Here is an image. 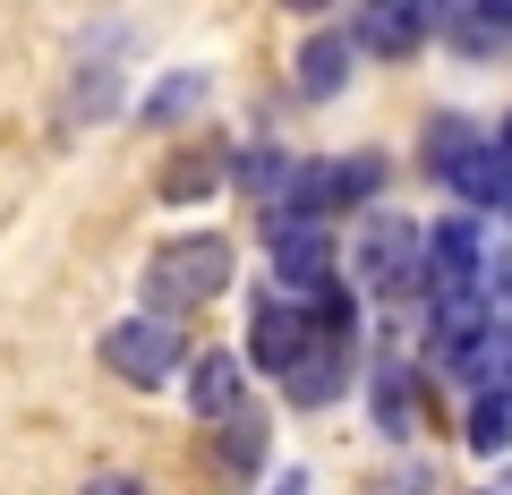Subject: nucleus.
Segmentation results:
<instances>
[{
    "label": "nucleus",
    "instance_id": "obj_18",
    "mask_svg": "<svg viewBox=\"0 0 512 495\" xmlns=\"http://www.w3.org/2000/svg\"><path fill=\"white\" fill-rule=\"evenodd\" d=\"M461 436H470V453H478V461L512 453V393H478V402H470V427H461Z\"/></svg>",
    "mask_w": 512,
    "mask_h": 495
},
{
    "label": "nucleus",
    "instance_id": "obj_8",
    "mask_svg": "<svg viewBox=\"0 0 512 495\" xmlns=\"http://www.w3.org/2000/svg\"><path fill=\"white\" fill-rule=\"evenodd\" d=\"M444 188H453V205H461V214H512V146L478 137V146L461 154V171H453Z\"/></svg>",
    "mask_w": 512,
    "mask_h": 495
},
{
    "label": "nucleus",
    "instance_id": "obj_2",
    "mask_svg": "<svg viewBox=\"0 0 512 495\" xmlns=\"http://www.w3.org/2000/svg\"><path fill=\"white\" fill-rule=\"evenodd\" d=\"M350 291H376V299H427V231L402 214H367L359 222V248H350Z\"/></svg>",
    "mask_w": 512,
    "mask_h": 495
},
{
    "label": "nucleus",
    "instance_id": "obj_10",
    "mask_svg": "<svg viewBox=\"0 0 512 495\" xmlns=\"http://www.w3.org/2000/svg\"><path fill=\"white\" fill-rule=\"evenodd\" d=\"M350 367H359V350H333V342H316L308 359H299L291 376H282V402H291V410H325V402H342Z\"/></svg>",
    "mask_w": 512,
    "mask_h": 495
},
{
    "label": "nucleus",
    "instance_id": "obj_19",
    "mask_svg": "<svg viewBox=\"0 0 512 495\" xmlns=\"http://www.w3.org/2000/svg\"><path fill=\"white\" fill-rule=\"evenodd\" d=\"M77 495H154V487H146V478H128V470H103V478H86Z\"/></svg>",
    "mask_w": 512,
    "mask_h": 495
},
{
    "label": "nucleus",
    "instance_id": "obj_12",
    "mask_svg": "<svg viewBox=\"0 0 512 495\" xmlns=\"http://www.w3.org/2000/svg\"><path fill=\"white\" fill-rule=\"evenodd\" d=\"M367 410H376V427L393 444L419 427V367L410 359H376V376H367Z\"/></svg>",
    "mask_w": 512,
    "mask_h": 495
},
{
    "label": "nucleus",
    "instance_id": "obj_16",
    "mask_svg": "<svg viewBox=\"0 0 512 495\" xmlns=\"http://www.w3.org/2000/svg\"><path fill=\"white\" fill-rule=\"evenodd\" d=\"M470 146H478L470 120H461V111H436V120H427V137H419V171H427V180H453Z\"/></svg>",
    "mask_w": 512,
    "mask_h": 495
},
{
    "label": "nucleus",
    "instance_id": "obj_5",
    "mask_svg": "<svg viewBox=\"0 0 512 495\" xmlns=\"http://www.w3.org/2000/svg\"><path fill=\"white\" fill-rule=\"evenodd\" d=\"M308 350H316V333H308V308H299V299H282V291H274V299H256V316H248V350H239V359L265 367V376L282 385V376H291Z\"/></svg>",
    "mask_w": 512,
    "mask_h": 495
},
{
    "label": "nucleus",
    "instance_id": "obj_6",
    "mask_svg": "<svg viewBox=\"0 0 512 495\" xmlns=\"http://www.w3.org/2000/svg\"><path fill=\"white\" fill-rule=\"evenodd\" d=\"M436 35H444V9H427V0H367L359 18H350V43L376 52V60H402Z\"/></svg>",
    "mask_w": 512,
    "mask_h": 495
},
{
    "label": "nucleus",
    "instance_id": "obj_1",
    "mask_svg": "<svg viewBox=\"0 0 512 495\" xmlns=\"http://www.w3.org/2000/svg\"><path fill=\"white\" fill-rule=\"evenodd\" d=\"M231 239L222 231H180V239H163L146 257V316H163V325H180L197 299H214V291H231Z\"/></svg>",
    "mask_w": 512,
    "mask_h": 495
},
{
    "label": "nucleus",
    "instance_id": "obj_21",
    "mask_svg": "<svg viewBox=\"0 0 512 495\" xmlns=\"http://www.w3.org/2000/svg\"><path fill=\"white\" fill-rule=\"evenodd\" d=\"M495 146H512V111H504V129H495Z\"/></svg>",
    "mask_w": 512,
    "mask_h": 495
},
{
    "label": "nucleus",
    "instance_id": "obj_9",
    "mask_svg": "<svg viewBox=\"0 0 512 495\" xmlns=\"http://www.w3.org/2000/svg\"><path fill=\"white\" fill-rule=\"evenodd\" d=\"M350 69H359L350 26H316V35L299 43V94H308V103H333V94L350 86Z\"/></svg>",
    "mask_w": 512,
    "mask_h": 495
},
{
    "label": "nucleus",
    "instance_id": "obj_20",
    "mask_svg": "<svg viewBox=\"0 0 512 495\" xmlns=\"http://www.w3.org/2000/svg\"><path fill=\"white\" fill-rule=\"evenodd\" d=\"M274 495H308V487H299V470H291V478H282V487H274Z\"/></svg>",
    "mask_w": 512,
    "mask_h": 495
},
{
    "label": "nucleus",
    "instance_id": "obj_7",
    "mask_svg": "<svg viewBox=\"0 0 512 495\" xmlns=\"http://www.w3.org/2000/svg\"><path fill=\"white\" fill-rule=\"evenodd\" d=\"M180 385H188V410H197L205 427H222V419L248 410V359H239V350H197Z\"/></svg>",
    "mask_w": 512,
    "mask_h": 495
},
{
    "label": "nucleus",
    "instance_id": "obj_14",
    "mask_svg": "<svg viewBox=\"0 0 512 495\" xmlns=\"http://www.w3.org/2000/svg\"><path fill=\"white\" fill-rule=\"evenodd\" d=\"M214 470L222 478H256L265 470V410H239L214 427Z\"/></svg>",
    "mask_w": 512,
    "mask_h": 495
},
{
    "label": "nucleus",
    "instance_id": "obj_15",
    "mask_svg": "<svg viewBox=\"0 0 512 495\" xmlns=\"http://www.w3.org/2000/svg\"><path fill=\"white\" fill-rule=\"evenodd\" d=\"M291 154H282V146H265V154H239V163H231V180H239V197H248V205H265V214H274V205L282 197H291Z\"/></svg>",
    "mask_w": 512,
    "mask_h": 495
},
{
    "label": "nucleus",
    "instance_id": "obj_23",
    "mask_svg": "<svg viewBox=\"0 0 512 495\" xmlns=\"http://www.w3.org/2000/svg\"><path fill=\"white\" fill-rule=\"evenodd\" d=\"M504 478H512V470H504Z\"/></svg>",
    "mask_w": 512,
    "mask_h": 495
},
{
    "label": "nucleus",
    "instance_id": "obj_22",
    "mask_svg": "<svg viewBox=\"0 0 512 495\" xmlns=\"http://www.w3.org/2000/svg\"><path fill=\"white\" fill-rule=\"evenodd\" d=\"M478 495H495V487H478Z\"/></svg>",
    "mask_w": 512,
    "mask_h": 495
},
{
    "label": "nucleus",
    "instance_id": "obj_24",
    "mask_svg": "<svg viewBox=\"0 0 512 495\" xmlns=\"http://www.w3.org/2000/svg\"><path fill=\"white\" fill-rule=\"evenodd\" d=\"M504 222H512V214H504Z\"/></svg>",
    "mask_w": 512,
    "mask_h": 495
},
{
    "label": "nucleus",
    "instance_id": "obj_4",
    "mask_svg": "<svg viewBox=\"0 0 512 495\" xmlns=\"http://www.w3.org/2000/svg\"><path fill=\"white\" fill-rule=\"evenodd\" d=\"M265 239H274V274H282V299L308 308L316 291L342 282V239L333 222H291V214H265Z\"/></svg>",
    "mask_w": 512,
    "mask_h": 495
},
{
    "label": "nucleus",
    "instance_id": "obj_3",
    "mask_svg": "<svg viewBox=\"0 0 512 495\" xmlns=\"http://www.w3.org/2000/svg\"><path fill=\"white\" fill-rule=\"evenodd\" d=\"M103 367L120 376V385H137V393H154V385H171V376H188V350H180V325H163V316H120V325L103 333Z\"/></svg>",
    "mask_w": 512,
    "mask_h": 495
},
{
    "label": "nucleus",
    "instance_id": "obj_13",
    "mask_svg": "<svg viewBox=\"0 0 512 495\" xmlns=\"http://www.w3.org/2000/svg\"><path fill=\"white\" fill-rule=\"evenodd\" d=\"M205 94H214V77H205V69H171V77H154V86H146L137 120H146V129H180L188 111H205Z\"/></svg>",
    "mask_w": 512,
    "mask_h": 495
},
{
    "label": "nucleus",
    "instance_id": "obj_17",
    "mask_svg": "<svg viewBox=\"0 0 512 495\" xmlns=\"http://www.w3.org/2000/svg\"><path fill=\"white\" fill-rule=\"evenodd\" d=\"M222 171H231V154H222V146L180 154V163L163 171V205H197V197H214V188H222Z\"/></svg>",
    "mask_w": 512,
    "mask_h": 495
},
{
    "label": "nucleus",
    "instance_id": "obj_11",
    "mask_svg": "<svg viewBox=\"0 0 512 495\" xmlns=\"http://www.w3.org/2000/svg\"><path fill=\"white\" fill-rule=\"evenodd\" d=\"M436 43H453L461 60L504 52V43H512V0H461V9H444V35Z\"/></svg>",
    "mask_w": 512,
    "mask_h": 495
}]
</instances>
